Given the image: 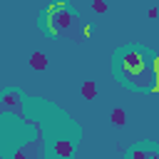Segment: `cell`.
I'll return each instance as SVG.
<instances>
[{"label":"cell","instance_id":"obj_11","mask_svg":"<svg viewBox=\"0 0 159 159\" xmlns=\"http://www.w3.org/2000/svg\"><path fill=\"white\" fill-rule=\"evenodd\" d=\"M147 159H159V149L154 147V144H149V157Z\"/></svg>","mask_w":159,"mask_h":159},{"label":"cell","instance_id":"obj_8","mask_svg":"<svg viewBox=\"0 0 159 159\" xmlns=\"http://www.w3.org/2000/svg\"><path fill=\"white\" fill-rule=\"evenodd\" d=\"M80 92H82V97H84V99H94L99 89H97V82H94V80H84V82H82V87H80Z\"/></svg>","mask_w":159,"mask_h":159},{"label":"cell","instance_id":"obj_9","mask_svg":"<svg viewBox=\"0 0 159 159\" xmlns=\"http://www.w3.org/2000/svg\"><path fill=\"white\" fill-rule=\"evenodd\" d=\"M109 117H112V124H117V127H124V122H127L124 109H117V107L112 109V114H109Z\"/></svg>","mask_w":159,"mask_h":159},{"label":"cell","instance_id":"obj_4","mask_svg":"<svg viewBox=\"0 0 159 159\" xmlns=\"http://www.w3.org/2000/svg\"><path fill=\"white\" fill-rule=\"evenodd\" d=\"M12 159H42V139H32L27 144H20L12 152Z\"/></svg>","mask_w":159,"mask_h":159},{"label":"cell","instance_id":"obj_10","mask_svg":"<svg viewBox=\"0 0 159 159\" xmlns=\"http://www.w3.org/2000/svg\"><path fill=\"white\" fill-rule=\"evenodd\" d=\"M92 10H94V12H107V2H104V0H94V2H92Z\"/></svg>","mask_w":159,"mask_h":159},{"label":"cell","instance_id":"obj_2","mask_svg":"<svg viewBox=\"0 0 159 159\" xmlns=\"http://www.w3.org/2000/svg\"><path fill=\"white\" fill-rule=\"evenodd\" d=\"M42 27L47 35L52 37H72V40H84L92 30L89 27H80V20L77 15L65 5V2H55L45 10L42 15Z\"/></svg>","mask_w":159,"mask_h":159},{"label":"cell","instance_id":"obj_1","mask_svg":"<svg viewBox=\"0 0 159 159\" xmlns=\"http://www.w3.org/2000/svg\"><path fill=\"white\" fill-rule=\"evenodd\" d=\"M114 75L122 84L139 92L159 89V62L144 47H122L114 52Z\"/></svg>","mask_w":159,"mask_h":159},{"label":"cell","instance_id":"obj_6","mask_svg":"<svg viewBox=\"0 0 159 159\" xmlns=\"http://www.w3.org/2000/svg\"><path fill=\"white\" fill-rule=\"evenodd\" d=\"M30 67H32L35 72H45V70H47V55L40 52V50L30 52Z\"/></svg>","mask_w":159,"mask_h":159},{"label":"cell","instance_id":"obj_3","mask_svg":"<svg viewBox=\"0 0 159 159\" xmlns=\"http://www.w3.org/2000/svg\"><path fill=\"white\" fill-rule=\"evenodd\" d=\"M0 114H15L22 119L25 107H22V94L17 89H5L0 94Z\"/></svg>","mask_w":159,"mask_h":159},{"label":"cell","instance_id":"obj_5","mask_svg":"<svg viewBox=\"0 0 159 159\" xmlns=\"http://www.w3.org/2000/svg\"><path fill=\"white\" fill-rule=\"evenodd\" d=\"M52 152H55L57 159H70L75 154V142L70 137H57L55 144H52Z\"/></svg>","mask_w":159,"mask_h":159},{"label":"cell","instance_id":"obj_7","mask_svg":"<svg viewBox=\"0 0 159 159\" xmlns=\"http://www.w3.org/2000/svg\"><path fill=\"white\" fill-rule=\"evenodd\" d=\"M149 157V144H134L127 152V159H147Z\"/></svg>","mask_w":159,"mask_h":159}]
</instances>
